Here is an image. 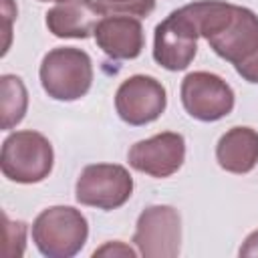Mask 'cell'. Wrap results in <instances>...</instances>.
I'll return each instance as SVG.
<instances>
[{
	"mask_svg": "<svg viewBox=\"0 0 258 258\" xmlns=\"http://www.w3.org/2000/svg\"><path fill=\"white\" fill-rule=\"evenodd\" d=\"M89 236L87 218L71 206L42 210L32 224V240L48 258H71L85 246Z\"/></svg>",
	"mask_w": 258,
	"mask_h": 258,
	"instance_id": "6da1fadb",
	"label": "cell"
},
{
	"mask_svg": "<svg viewBox=\"0 0 258 258\" xmlns=\"http://www.w3.org/2000/svg\"><path fill=\"white\" fill-rule=\"evenodd\" d=\"M40 83L48 97L56 101H77L85 97L93 83L91 56L75 46H58L44 54Z\"/></svg>",
	"mask_w": 258,
	"mask_h": 258,
	"instance_id": "7a4b0ae2",
	"label": "cell"
},
{
	"mask_svg": "<svg viewBox=\"0 0 258 258\" xmlns=\"http://www.w3.org/2000/svg\"><path fill=\"white\" fill-rule=\"evenodd\" d=\"M52 161V145L38 131H16L4 139L0 167L10 181L38 183L48 177Z\"/></svg>",
	"mask_w": 258,
	"mask_h": 258,
	"instance_id": "3957f363",
	"label": "cell"
},
{
	"mask_svg": "<svg viewBox=\"0 0 258 258\" xmlns=\"http://www.w3.org/2000/svg\"><path fill=\"white\" fill-rule=\"evenodd\" d=\"M133 191V179L123 165L93 163L87 165L77 179V202L99 210H115L123 206Z\"/></svg>",
	"mask_w": 258,
	"mask_h": 258,
	"instance_id": "277c9868",
	"label": "cell"
},
{
	"mask_svg": "<svg viewBox=\"0 0 258 258\" xmlns=\"http://www.w3.org/2000/svg\"><path fill=\"white\" fill-rule=\"evenodd\" d=\"M198 26L181 6L155 26L153 58L167 71H183L198 52Z\"/></svg>",
	"mask_w": 258,
	"mask_h": 258,
	"instance_id": "5b68a950",
	"label": "cell"
},
{
	"mask_svg": "<svg viewBox=\"0 0 258 258\" xmlns=\"http://www.w3.org/2000/svg\"><path fill=\"white\" fill-rule=\"evenodd\" d=\"M133 242L145 258H173L179 254L181 218L171 206H149L137 218Z\"/></svg>",
	"mask_w": 258,
	"mask_h": 258,
	"instance_id": "8992f818",
	"label": "cell"
},
{
	"mask_svg": "<svg viewBox=\"0 0 258 258\" xmlns=\"http://www.w3.org/2000/svg\"><path fill=\"white\" fill-rule=\"evenodd\" d=\"M181 103L194 119L218 121L232 113L234 91L218 75L198 71L181 81Z\"/></svg>",
	"mask_w": 258,
	"mask_h": 258,
	"instance_id": "52a82bcc",
	"label": "cell"
},
{
	"mask_svg": "<svg viewBox=\"0 0 258 258\" xmlns=\"http://www.w3.org/2000/svg\"><path fill=\"white\" fill-rule=\"evenodd\" d=\"M167 105L163 85L147 75H133L125 79L115 95L119 117L129 125H145L155 121Z\"/></svg>",
	"mask_w": 258,
	"mask_h": 258,
	"instance_id": "ba28073f",
	"label": "cell"
},
{
	"mask_svg": "<svg viewBox=\"0 0 258 258\" xmlns=\"http://www.w3.org/2000/svg\"><path fill=\"white\" fill-rule=\"evenodd\" d=\"M185 157V141L179 133L165 131L149 139L137 141L129 153V165L151 177H169L173 175Z\"/></svg>",
	"mask_w": 258,
	"mask_h": 258,
	"instance_id": "9c48e42d",
	"label": "cell"
},
{
	"mask_svg": "<svg viewBox=\"0 0 258 258\" xmlns=\"http://www.w3.org/2000/svg\"><path fill=\"white\" fill-rule=\"evenodd\" d=\"M208 42L218 56L238 64L258 46V16L244 6H234L226 24Z\"/></svg>",
	"mask_w": 258,
	"mask_h": 258,
	"instance_id": "30bf717a",
	"label": "cell"
},
{
	"mask_svg": "<svg viewBox=\"0 0 258 258\" xmlns=\"http://www.w3.org/2000/svg\"><path fill=\"white\" fill-rule=\"evenodd\" d=\"M105 14L95 0H62L46 12V28L58 38H87Z\"/></svg>",
	"mask_w": 258,
	"mask_h": 258,
	"instance_id": "8fae6325",
	"label": "cell"
},
{
	"mask_svg": "<svg viewBox=\"0 0 258 258\" xmlns=\"http://www.w3.org/2000/svg\"><path fill=\"white\" fill-rule=\"evenodd\" d=\"M95 40L99 48L111 58H135L143 50V26L133 16H105L95 28Z\"/></svg>",
	"mask_w": 258,
	"mask_h": 258,
	"instance_id": "7c38bea8",
	"label": "cell"
},
{
	"mask_svg": "<svg viewBox=\"0 0 258 258\" xmlns=\"http://www.w3.org/2000/svg\"><path fill=\"white\" fill-rule=\"evenodd\" d=\"M216 159L230 173H248L258 163V133L252 127H232L216 145Z\"/></svg>",
	"mask_w": 258,
	"mask_h": 258,
	"instance_id": "4fadbf2b",
	"label": "cell"
},
{
	"mask_svg": "<svg viewBox=\"0 0 258 258\" xmlns=\"http://www.w3.org/2000/svg\"><path fill=\"white\" fill-rule=\"evenodd\" d=\"M28 107L26 87L16 75H2L0 79V117L2 129H12L24 119Z\"/></svg>",
	"mask_w": 258,
	"mask_h": 258,
	"instance_id": "5bb4252c",
	"label": "cell"
},
{
	"mask_svg": "<svg viewBox=\"0 0 258 258\" xmlns=\"http://www.w3.org/2000/svg\"><path fill=\"white\" fill-rule=\"evenodd\" d=\"M2 220H4V246H2V254L6 258H18L24 252L26 224L24 222H10L6 214H2Z\"/></svg>",
	"mask_w": 258,
	"mask_h": 258,
	"instance_id": "9a60e30c",
	"label": "cell"
},
{
	"mask_svg": "<svg viewBox=\"0 0 258 258\" xmlns=\"http://www.w3.org/2000/svg\"><path fill=\"white\" fill-rule=\"evenodd\" d=\"M105 12L123 16H149L155 8V0H99Z\"/></svg>",
	"mask_w": 258,
	"mask_h": 258,
	"instance_id": "2e32d148",
	"label": "cell"
},
{
	"mask_svg": "<svg viewBox=\"0 0 258 258\" xmlns=\"http://www.w3.org/2000/svg\"><path fill=\"white\" fill-rule=\"evenodd\" d=\"M234 67H236V71L242 79H246L248 83H258V46L244 60H240Z\"/></svg>",
	"mask_w": 258,
	"mask_h": 258,
	"instance_id": "e0dca14e",
	"label": "cell"
},
{
	"mask_svg": "<svg viewBox=\"0 0 258 258\" xmlns=\"http://www.w3.org/2000/svg\"><path fill=\"white\" fill-rule=\"evenodd\" d=\"M107 254H113V256L121 254V256H129V258L135 256V252H133L129 246L121 244V242H109V244H105L103 248L95 250V256H107Z\"/></svg>",
	"mask_w": 258,
	"mask_h": 258,
	"instance_id": "ac0fdd59",
	"label": "cell"
},
{
	"mask_svg": "<svg viewBox=\"0 0 258 258\" xmlns=\"http://www.w3.org/2000/svg\"><path fill=\"white\" fill-rule=\"evenodd\" d=\"M240 256H258V230L246 238L244 246L240 248Z\"/></svg>",
	"mask_w": 258,
	"mask_h": 258,
	"instance_id": "d6986e66",
	"label": "cell"
},
{
	"mask_svg": "<svg viewBox=\"0 0 258 258\" xmlns=\"http://www.w3.org/2000/svg\"><path fill=\"white\" fill-rule=\"evenodd\" d=\"M10 4H12L10 0H4V16H6V26H4V32H6V44H4V50H2V54L8 50V38H10V36H8V34H10V20H12V16L8 14V8H10Z\"/></svg>",
	"mask_w": 258,
	"mask_h": 258,
	"instance_id": "ffe728a7",
	"label": "cell"
},
{
	"mask_svg": "<svg viewBox=\"0 0 258 258\" xmlns=\"http://www.w3.org/2000/svg\"><path fill=\"white\" fill-rule=\"evenodd\" d=\"M40 2H48V0H40Z\"/></svg>",
	"mask_w": 258,
	"mask_h": 258,
	"instance_id": "44dd1931",
	"label": "cell"
}]
</instances>
